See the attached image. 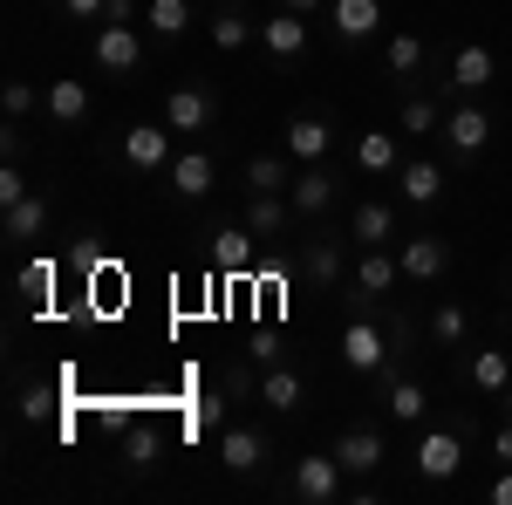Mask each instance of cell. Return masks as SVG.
Listing matches in <instances>:
<instances>
[{
	"mask_svg": "<svg viewBox=\"0 0 512 505\" xmlns=\"http://www.w3.org/2000/svg\"><path fill=\"white\" fill-rule=\"evenodd\" d=\"M103 7H110V0H62V14H69V21H96Z\"/></svg>",
	"mask_w": 512,
	"mask_h": 505,
	"instance_id": "60d3db41",
	"label": "cell"
},
{
	"mask_svg": "<svg viewBox=\"0 0 512 505\" xmlns=\"http://www.w3.org/2000/svg\"><path fill=\"white\" fill-rule=\"evenodd\" d=\"M253 355H260V362H280V335H274V328L253 335Z\"/></svg>",
	"mask_w": 512,
	"mask_h": 505,
	"instance_id": "b9f144b4",
	"label": "cell"
},
{
	"mask_svg": "<svg viewBox=\"0 0 512 505\" xmlns=\"http://www.w3.org/2000/svg\"><path fill=\"white\" fill-rule=\"evenodd\" d=\"M192 424L198 430H226V403H219V396H205V403L192 410Z\"/></svg>",
	"mask_w": 512,
	"mask_h": 505,
	"instance_id": "f35d334b",
	"label": "cell"
},
{
	"mask_svg": "<svg viewBox=\"0 0 512 505\" xmlns=\"http://www.w3.org/2000/svg\"><path fill=\"white\" fill-rule=\"evenodd\" d=\"M287 164H294L287 151H260L253 164H246V185H253V192H287V185H294V171H287Z\"/></svg>",
	"mask_w": 512,
	"mask_h": 505,
	"instance_id": "f546056e",
	"label": "cell"
},
{
	"mask_svg": "<svg viewBox=\"0 0 512 505\" xmlns=\"http://www.w3.org/2000/svg\"><path fill=\"white\" fill-rule=\"evenodd\" d=\"M103 21H137V0H110V7H103Z\"/></svg>",
	"mask_w": 512,
	"mask_h": 505,
	"instance_id": "f6af8a7d",
	"label": "cell"
},
{
	"mask_svg": "<svg viewBox=\"0 0 512 505\" xmlns=\"http://www.w3.org/2000/svg\"><path fill=\"white\" fill-rule=\"evenodd\" d=\"M444 144H451V157H478L485 144H492V117L478 110V103H458L451 117H444V130H437Z\"/></svg>",
	"mask_w": 512,
	"mask_h": 505,
	"instance_id": "9c48e42d",
	"label": "cell"
},
{
	"mask_svg": "<svg viewBox=\"0 0 512 505\" xmlns=\"http://www.w3.org/2000/svg\"><path fill=\"white\" fill-rule=\"evenodd\" d=\"M465 335H472V314L458 308V301L431 308V342H437V349H465Z\"/></svg>",
	"mask_w": 512,
	"mask_h": 505,
	"instance_id": "4dcf8cb0",
	"label": "cell"
},
{
	"mask_svg": "<svg viewBox=\"0 0 512 505\" xmlns=\"http://www.w3.org/2000/svg\"><path fill=\"white\" fill-rule=\"evenodd\" d=\"M185 28H192V0H151V35L178 41Z\"/></svg>",
	"mask_w": 512,
	"mask_h": 505,
	"instance_id": "d6a6232c",
	"label": "cell"
},
{
	"mask_svg": "<svg viewBox=\"0 0 512 505\" xmlns=\"http://www.w3.org/2000/svg\"><path fill=\"white\" fill-rule=\"evenodd\" d=\"M328 21H335V35L362 48V41L383 28V0H328Z\"/></svg>",
	"mask_w": 512,
	"mask_h": 505,
	"instance_id": "5bb4252c",
	"label": "cell"
},
{
	"mask_svg": "<svg viewBox=\"0 0 512 505\" xmlns=\"http://www.w3.org/2000/svg\"><path fill=\"white\" fill-rule=\"evenodd\" d=\"M403 130H410V137H431V130H444V110H437L431 96H410V103H403Z\"/></svg>",
	"mask_w": 512,
	"mask_h": 505,
	"instance_id": "836d02e7",
	"label": "cell"
},
{
	"mask_svg": "<svg viewBox=\"0 0 512 505\" xmlns=\"http://www.w3.org/2000/svg\"><path fill=\"white\" fill-rule=\"evenodd\" d=\"M171 123H130L123 130V164L130 171H171Z\"/></svg>",
	"mask_w": 512,
	"mask_h": 505,
	"instance_id": "5b68a950",
	"label": "cell"
},
{
	"mask_svg": "<svg viewBox=\"0 0 512 505\" xmlns=\"http://www.w3.org/2000/svg\"><path fill=\"white\" fill-rule=\"evenodd\" d=\"M335 192H342V178H335L328 164H301V171H294V185H287V198H294V212H301V219H321V212L335 205Z\"/></svg>",
	"mask_w": 512,
	"mask_h": 505,
	"instance_id": "ba28073f",
	"label": "cell"
},
{
	"mask_svg": "<svg viewBox=\"0 0 512 505\" xmlns=\"http://www.w3.org/2000/svg\"><path fill=\"white\" fill-rule=\"evenodd\" d=\"M492 458H499V465H512V417L492 430Z\"/></svg>",
	"mask_w": 512,
	"mask_h": 505,
	"instance_id": "7bdbcfd3",
	"label": "cell"
},
{
	"mask_svg": "<svg viewBox=\"0 0 512 505\" xmlns=\"http://www.w3.org/2000/svg\"><path fill=\"white\" fill-rule=\"evenodd\" d=\"M21 294H28V301H48V294H55V260H28V267H21Z\"/></svg>",
	"mask_w": 512,
	"mask_h": 505,
	"instance_id": "d590c367",
	"label": "cell"
},
{
	"mask_svg": "<svg viewBox=\"0 0 512 505\" xmlns=\"http://www.w3.org/2000/svg\"><path fill=\"white\" fill-rule=\"evenodd\" d=\"M485 499H492V505H512V465L499 471V478H492V485H485Z\"/></svg>",
	"mask_w": 512,
	"mask_h": 505,
	"instance_id": "ee69618b",
	"label": "cell"
},
{
	"mask_svg": "<svg viewBox=\"0 0 512 505\" xmlns=\"http://www.w3.org/2000/svg\"><path fill=\"white\" fill-rule=\"evenodd\" d=\"M280 7H294V14H321L328 0H280Z\"/></svg>",
	"mask_w": 512,
	"mask_h": 505,
	"instance_id": "bcb514c9",
	"label": "cell"
},
{
	"mask_svg": "<svg viewBox=\"0 0 512 505\" xmlns=\"http://www.w3.org/2000/svg\"><path fill=\"white\" fill-rule=\"evenodd\" d=\"M492 76H499V55H492L485 41H465V48L451 55V76H444V82H451V89H465V96H478Z\"/></svg>",
	"mask_w": 512,
	"mask_h": 505,
	"instance_id": "d6986e66",
	"label": "cell"
},
{
	"mask_svg": "<svg viewBox=\"0 0 512 505\" xmlns=\"http://www.w3.org/2000/svg\"><path fill=\"white\" fill-rule=\"evenodd\" d=\"M158 451H164L158 430H130V437H123V465H130V471H151V465H158Z\"/></svg>",
	"mask_w": 512,
	"mask_h": 505,
	"instance_id": "e575fe53",
	"label": "cell"
},
{
	"mask_svg": "<svg viewBox=\"0 0 512 505\" xmlns=\"http://www.w3.org/2000/svg\"><path fill=\"white\" fill-rule=\"evenodd\" d=\"M465 376H472L478 396H506V383H512V355H506V349H478L472 362H465Z\"/></svg>",
	"mask_w": 512,
	"mask_h": 505,
	"instance_id": "83f0119b",
	"label": "cell"
},
{
	"mask_svg": "<svg viewBox=\"0 0 512 505\" xmlns=\"http://www.w3.org/2000/svg\"><path fill=\"white\" fill-rule=\"evenodd\" d=\"M260 48H267L274 62H301V55H308V14L280 7L274 21H260Z\"/></svg>",
	"mask_w": 512,
	"mask_h": 505,
	"instance_id": "30bf717a",
	"label": "cell"
},
{
	"mask_svg": "<svg viewBox=\"0 0 512 505\" xmlns=\"http://www.w3.org/2000/svg\"><path fill=\"white\" fill-rule=\"evenodd\" d=\"M267 458H274V444H267L253 424H226V430H219V465H226V471L246 478V471H267Z\"/></svg>",
	"mask_w": 512,
	"mask_h": 505,
	"instance_id": "52a82bcc",
	"label": "cell"
},
{
	"mask_svg": "<svg viewBox=\"0 0 512 505\" xmlns=\"http://www.w3.org/2000/svg\"><path fill=\"white\" fill-rule=\"evenodd\" d=\"M294 267L308 273V287H315V294H328V287L342 280V239H335V233H315L301 253H294Z\"/></svg>",
	"mask_w": 512,
	"mask_h": 505,
	"instance_id": "7c38bea8",
	"label": "cell"
},
{
	"mask_svg": "<svg viewBox=\"0 0 512 505\" xmlns=\"http://www.w3.org/2000/svg\"><path fill=\"white\" fill-rule=\"evenodd\" d=\"M212 267L219 273H253L260 253H253V226H219L212 233Z\"/></svg>",
	"mask_w": 512,
	"mask_h": 505,
	"instance_id": "603a6c76",
	"label": "cell"
},
{
	"mask_svg": "<svg viewBox=\"0 0 512 505\" xmlns=\"http://www.w3.org/2000/svg\"><path fill=\"white\" fill-rule=\"evenodd\" d=\"M396 164H403L396 130H362V137H355V171H362V178H396Z\"/></svg>",
	"mask_w": 512,
	"mask_h": 505,
	"instance_id": "7402d4cb",
	"label": "cell"
},
{
	"mask_svg": "<svg viewBox=\"0 0 512 505\" xmlns=\"http://www.w3.org/2000/svg\"><path fill=\"white\" fill-rule=\"evenodd\" d=\"M390 355H396L390 328H376V321H349V328H342V369H349V376H383Z\"/></svg>",
	"mask_w": 512,
	"mask_h": 505,
	"instance_id": "6da1fadb",
	"label": "cell"
},
{
	"mask_svg": "<svg viewBox=\"0 0 512 505\" xmlns=\"http://www.w3.org/2000/svg\"><path fill=\"white\" fill-rule=\"evenodd\" d=\"M0 103H7V117L21 123L28 110H35V82H7V96H0Z\"/></svg>",
	"mask_w": 512,
	"mask_h": 505,
	"instance_id": "74e56055",
	"label": "cell"
},
{
	"mask_svg": "<svg viewBox=\"0 0 512 505\" xmlns=\"http://www.w3.org/2000/svg\"><path fill=\"white\" fill-rule=\"evenodd\" d=\"M212 117H219V96H212V89H198V82L171 89V103H164V123H171V130H205Z\"/></svg>",
	"mask_w": 512,
	"mask_h": 505,
	"instance_id": "e0dca14e",
	"label": "cell"
},
{
	"mask_svg": "<svg viewBox=\"0 0 512 505\" xmlns=\"http://www.w3.org/2000/svg\"><path fill=\"white\" fill-rule=\"evenodd\" d=\"M396 267H403V280H444V267H451V239H437V233H417V239H403L396 246Z\"/></svg>",
	"mask_w": 512,
	"mask_h": 505,
	"instance_id": "8992f818",
	"label": "cell"
},
{
	"mask_svg": "<svg viewBox=\"0 0 512 505\" xmlns=\"http://www.w3.org/2000/svg\"><path fill=\"white\" fill-rule=\"evenodd\" d=\"M164 178H171V192H178V198H212V185H219V164H212L205 151H178Z\"/></svg>",
	"mask_w": 512,
	"mask_h": 505,
	"instance_id": "ffe728a7",
	"label": "cell"
},
{
	"mask_svg": "<svg viewBox=\"0 0 512 505\" xmlns=\"http://www.w3.org/2000/svg\"><path fill=\"white\" fill-rule=\"evenodd\" d=\"M28 192H35V185H28V178H21V164L7 157V164H0V212H7L14 198H28Z\"/></svg>",
	"mask_w": 512,
	"mask_h": 505,
	"instance_id": "8d00e7d4",
	"label": "cell"
},
{
	"mask_svg": "<svg viewBox=\"0 0 512 505\" xmlns=\"http://www.w3.org/2000/svg\"><path fill=\"white\" fill-rule=\"evenodd\" d=\"M89 55H96L103 76H130V69L144 62V35H137V21H103L96 41H89Z\"/></svg>",
	"mask_w": 512,
	"mask_h": 505,
	"instance_id": "7a4b0ae2",
	"label": "cell"
},
{
	"mask_svg": "<svg viewBox=\"0 0 512 505\" xmlns=\"http://www.w3.org/2000/svg\"><path fill=\"white\" fill-rule=\"evenodd\" d=\"M260 403L280 410V417H294V410L308 403V376H301V369H287V362H267V376H260Z\"/></svg>",
	"mask_w": 512,
	"mask_h": 505,
	"instance_id": "ac0fdd59",
	"label": "cell"
},
{
	"mask_svg": "<svg viewBox=\"0 0 512 505\" xmlns=\"http://www.w3.org/2000/svg\"><path fill=\"white\" fill-rule=\"evenodd\" d=\"M349 233L362 239V246H390L396 239V205H383V198H362L349 212Z\"/></svg>",
	"mask_w": 512,
	"mask_h": 505,
	"instance_id": "484cf974",
	"label": "cell"
},
{
	"mask_svg": "<svg viewBox=\"0 0 512 505\" xmlns=\"http://www.w3.org/2000/svg\"><path fill=\"white\" fill-rule=\"evenodd\" d=\"M396 280H403V267H396L390 246H362V260H355V287H362L369 301H390Z\"/></svg>",
	"mask_w": 512,
	"mask_h": 505,
	"instance_id": "2e32d148",
	"label": "cell"
},
{
	"mask_svg": "<svg viewBox=\"0 0 512 505\" xmlns=\"http://www.w3.org/2000/svg\"><path fill=\"white\" fill-rule=\"evenodd\" d=\"M410 458H417V478L451 485V478H458V465H465V444H458V430H424Z\"/></svg>",
	"mask_w": 512,
	"mask_h": 505,
	"instance_id": "277c9868",
	"label": "cell"
},
{
	"mask_svg": "<svg viewBox=\"0 0 512 505\" xmlns=\"http://www.w3.org/2000/svg\"><path fill=\"white\" fill-rule=\"evenodd\" d=\"M383 410H390L396 424H424L431 396H424V383H417V376H396V383H390V396H383Z\"/></svg>",
	"mask_w": 512,
	"mask_h": 505,
	"instance_id": "f1b7e54d",
	"label": "cell"
},
{
	"mask_svg": "<svg viewBox=\"0 0 512 505\" xmlns=\"http://www.w3.org/2000/svg\"><path fill=\"white\" fill-rule=\"evenodd\" d=\"M41 226H48V198H41V192L14 198V205L0 212V233L14 239V246H21V239H41Z\"/></svg>",
	"mask_w": 512,
	"mask_h": 505,
	"instance_id": "4316f807",
	"label": "cell"
},
{
	"mask_svg": "<svg viewBox=\"0 0 512 505\" xmlns=\"http://www.w3.org/2000/svg\"><path fill=\"white\" fill-rule=\"evenodd\" d=\"M499 403H506V417H512V383H506V396H499Z\"/></svg>",
	"mask_w": 512,
	"mask_h": 505,
	"instance_id": "7dc6e473",
	"label": "cell"
},
{
	"mask_svg": "<svg viewBox=\"0 0 512 505\" xmlns=\"http://www.w3.org/2000/svg\"><path fill=\"white\" fill-rule=\"evenodd\" d=\"M48 117L62 123V130H76V123H89V82H76V76H62V82H48Z\"/></svg>",
	"mask_w": 512,
	"mask_h": 505,
	"instance_id": "cb8c5ba5",
	"label": "cell"
},
{
	"mask_svg": "<svg viewBox=\"0 0 512 505\" xmlns=\"http://www.w3.org/2000/svg\"><path fill=\"white\" fill-rule=\"evenodd\" d=\"M328 144H335L328 117H294L287 130H280V151L294 157V164H321V157H328Z\"/></svg>",
	"mask_w": 512,
	"mask_h": 505,
	"instance_id": "4fadbf2b",
	"label": "cell"
},
{
	"mask_svg": "<svg viewBox=\"0 0 512 505\" xmlns=\"http://www.w3.org/2000/svg\"><path fill=\"white\" fill-rule=\"evenodd\" d=\"M253 369H226V396H233V403H246V396H253Z\"/></svg>",
	"mask_w": 512,
	"mask_h": 505,
	"instance_id": "ab89813d",
	"label": "cell"
},
{
	"mask_svg": "<svg viewBox=\"0 0 512 505\" xmlns=\"http://www.w3.org/2000/svg\"><path fill=\"white\" fill-rule=\"evenodd\" d=\"M246 226H253L260 246L287 239V226H294V198H287V192H253V198H246Z\"/></svg>",
	"mask_w": 512,
	"mask_h": 505,
	"instance_id": "8fae6325",
	"label": "cell"
},
{
	"mask_svg": "<svg viewBox=\"0 0 512 505\" xmlns=\"http://www.w3.org/2000/svg\"><path fill=\"white\" fill-rule=\"evenodd\" d=\"M349 492V471H342V458L328 451V458H301L294 465V499H308V505H335Z\"/></svg>",
	"mask_w": 512,
	"mask_h": 505,
	"instance_id": "3957f363",
	"label": "cell"
},
{
	"mask_svg": "<svg viewBox=\"0 0 512 505\" xmlns=\"http://www.w3.org/2000/svg\"><path fill=\"white\" fill-rule=\"evenodd\" d=\"M205 35H212V48H219V55H239V48L260 35V28H253V14H246L239 0H226V7L212 14V28H205Z\"/></svg>",
	"mask_w": 512,
	"mask_h": 505,
	"instance_id": "d4e9b609",
	"label": "cell"
},
{
	"mask_svg": "<svg viewBox=\"0 0 512 505\" xmlns=\"http://www.w3.org/2000/svg\"><path fill=\"white\" fill-rule=\"evenodd\" d=\"M396 192H403V205H437V198H444V164L403 157V164H396Z\"/></svg>",
	"mask_w": 512,
	"mask_h": 505,
	"instance_id": "9a60e30c",
	"label": "cell"
},
{
	"mask_svg": "<svg viewBox=\"0 0 512 505\" xmlns=\"http://www.w3.org/2000/svg\"><path fill=\"white\" fill-rule=\"evenodd\" d=\"M335 458H342V471H349V478H369V471L383 465V430H342V437H335Z\"/></svg>",
	"mask_w": 512,
	"mask_h": 505,
	"instance_id": "44dd1931",
	"label": "cell"
},
{
	"mask_svg": "<svg viewBox=\"0 0 512 505\" xmlns=\"http://www.w3.org/2000/svg\"><path fill=\"white\" fill-rule=\"evenodd\" d=\"M383 62H390L396 82H410L417 69H424V35H390L383 41Z\"/></svg>",
	"mask_w": 512,
	"mask_h": 505,
	"instance_id": "1f68e13d",
	"label": "cell"
}]
</instances>
